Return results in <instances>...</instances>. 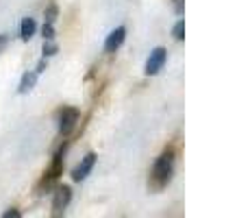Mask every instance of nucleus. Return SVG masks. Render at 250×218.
Returning <instances> with one entry per match:
<instances>
[{
  "label": "nucleus",
  "mask_w": 250,
  "mask_h": 218,
  "mask_svg": "<svg viewBox=\"0 0 250 218\" xmlns=\"http://www.w3.org/2000/svg\"><path fill=\"white\" fill-rule=\"evenodd\" d=\"M172 172H174V155L167 151V153H163L155 162V166H152V181H155V186L163 188L166 183H170Z\"/></svg>",
  "instance_id": "1"
},
{
  "label": "nucleus",
  "mask_w": 250,
  "mask_h": 218,
  "mask_svg": "<svg viewBox=\"0 0 250 218\" xmlns=\"http://www.w3.org/2000/svg\"><path fill=\"white\" fill-rule=\"evenodd\" d=\"M166 59H167V52H166V48H155V50L150 52V57H148V61H146V68H144V72H146L148 76H155L157 72L163 68V64H166Z\"/></svg>",
  "instance_id": "2"
},
{
  "label": "nucleus",
  "mask_w": 250,
  "mask_h": 218,
  "mask_svg": "<svg viewBox=\"0 0 250 218\" xmlns=\"http://www.w3.org/2000/svg\"><path fill=\"white\" fill-rule=\"evenodd\" d=\"M76 122H79V111H76L74 107H65L59 116V133L70 135L72 131H74Z\"/></svg>",
  "instance_id": "3"
},
{
  "label": "nucleus",
  "mask_w": 250,
  "mask_h": 218,
  "mask_svg": "<svg viewBox=\"0 0 250 218\" xmlns=\"http://www.w3.org/2000/svg\"><path fill=\"white\" fill-rule=\"evenodd\" d=\"M94 164H96V155L94 153H87L83 159H81V164L72 170V179L74 181H85V179L89 177V172H91V168H94Z\"/></svg>",
  "instance_id": "4"
},
{
  "label": "nucleus",
  "mask_w": 250,
  "mask_h": 218,
  "mask_svg": "<svg viewBox=\"0 0 250 218\" xmlns=\"http://www.w3.org/2000/svg\"><path fill=\"white\" fill-rule=\"evenodd\" d=\"M70 198H72L70 186H61V188H57L55 198H52V210H55V214H61V212H63L65 207L70 205Z\"/></svg>",
  "instance_id": "5"
},
{
  "label": "nucleus",
  "mask_w": 250,
  "mask_h": 218,
  "mask_svg": "<svg viewBox=\"0 0 250 218\" xmlns=\"http://www.w3.org/2000/svg\"><path fill=\"white\" fill-rule=\"evenodd\" d=\"M124 37H126V28L124 26H120V28H115V31L109 33V37H107V42H104V52H115L120 46H122V42H124Z\"/></svg>",
  "instance_id": "6"
},
{
  "label": "nucleus",
  "mask_w": 250,
  "mask_h": 218,
  "mask_svg": "<svg viewBox=\"0 0 250 218\" xmlns=\"http://www.w3.org/2000/svg\"><path fill=\"white\" fill-rule=\"evenodd\" d=\"M35 31H37V24L33 18H24L22 24H20V37L24 42H28L33 35H35Z\"/></svg>",
  "instance_id": "7"
},
{
  "label": "nucleus",
  "mask_w": 250,
  "mask_h": 218,
  "mask_svg": "<svg viewBox=\"0 0 250 218\" xmlns=\"http://www.w3.org/2000/svg\"><path fill=\"white\" fill-rule=\"evenodd\" d=\"M35 81H37V72H26V74L22 76L18 92H20V94H26V92H31L33 87H35Z\"/></svg>",
  "instance_id": "8"
},
{
  "label": "nucleus",
  "mask_w": 250,
  "mask_h": 218,
  "mask_svg": "<svg viewBox=\"0 0 250 218\" xmlns=\"http://www.w3.org/2000/svg\"><path fill=\"white\" fill-rule=\"evenodd\" d=\"M57 44L52 42V40H46V44H44V57H52V55H57Z\"/></svg>",
  "instance_id": "9"
},
{
  "label": "nucleus",
  "mask_w": 250,
  "mask_h": 218,
  "mask_svg": "<svg viewBox=\"0 0 250 218\" xmlns=\"http://www.w3.org/2000/svg\"><path fill=\"white\" fill-rule=\"evenodd\" d=\"M185 37V20H179L176 22V26H174V40H183Z\"/></svg>",
  "instance_id": "10"
},
{
  "label": "nucleus",
  "mask_w": 250,
  "mask_h": 218,
  "mask_svg": "<svg viewBox=\"0 0 250 218\" xmlns=\"http://www.w3.org/2000/svg\"><path fill=\"white\" fill-rule=\"evenodd\" d=\"M42 33H44V37H46V40H52V37H55V28H52V24H50V22H46V24H44V28H42Z\"/></svg>",
  "instance_id": "11"
},
{
  "label": "nucleus",
  "mask_w": 250,
  "mask_h": 218,
  "mask_svg": "<svg viewBox=\"0 0 250 218\" xmlns=\"http://www.w3.org/2000/svg\"><path fill=\"white\" fill-rule=\"evenodd\" d=\"M57 20V7L55 4H50V7H48V11H46V22H55Z\"/></svg>",
  "instance_id": "12"
},
{
  "label": "nucleus",
  "mask_w": 250,
  "mask_h": 218,
  "mask_svg": "<svg viewBox=\"0 0 250 218\" xmlns=\"http://www.w3.org/2000/svg\"><path fill=\"white\" fill-rule=\"evenodd\" d=\"M2 216L4 218H20V212H18V210H9V212H4Z\"/></svg>",
  "instance_id": "13"
},
{
  "label": "nucleus",
  "mask_w": 250,
  "mask_h": 218,
  "mask_svg": "<svg viewBox=\"0 0 250 218\" xmlns=\"http://www.w3.org/2000/svg\"><path fill=\"white\" fill-rule=\"evenodd\" d=\"M174 9H176V13L181 16V13H183V0H176V2H174Z\"/></svg>",
  "instance_id": "14"
},
{
  "label": "nucleus",
  "mask_w": 250,
  "mask_h": 218,
  "mask_svg": "<svg viewBox=\"0 0 250 218\" xmlns=\"http://www.w3.org/2000/svg\"><path fill=\"white\" fill-rule=\"evenodd\" d=\"M44 70H46V61H40V64H37V70H35V72L40 74V72H44Z\"/></svg>",
  "instance_id": "15"
}]
</instances>
